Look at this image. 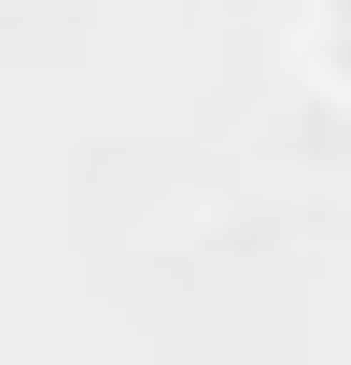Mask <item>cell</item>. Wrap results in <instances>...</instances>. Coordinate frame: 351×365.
<instances>
[{
    "mask_svg": "<svg viewBox=\"0 0 351 365\" xmlns=\"http://www.w3.org/2000/svg\"><path fill=\"white\" fill-rule=\"evenodd\" d=\"M323 29H337V71H351V0H337V14H323Z\"/></svg>",
    "mask_w": 351,
    "mask_h": 365,
    "instance_id": "1",
    "label": "cell"
}]
</instances>
